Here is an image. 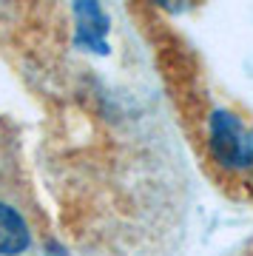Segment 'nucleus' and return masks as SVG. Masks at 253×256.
Segmentation results:
<instances>
[{
    "mask_svg": "<svg viewBox=\"0 0 253 256\" xmlns=\"http://www.w3.org/2000/svg\"><path fill=\"white\" fill-rule=\"evenodd\" d=\"M208 146L216 162L242 171L253 168V134L244 122L228 111H214L208 120Z\"/></svg>",
    "mask_w": 253,
    "mask_h": 256,
    "instance_id": "nucleus-1",
    "label": "nucleus"
},
{
    "mask_svg": "<svg viewBox=\"0 0 253 256\" xmlns=\"http://www.w3.org/2000/svg\"><path fill=\"white\" fill-rule=\"evenodd\" d=\"M32 245V230L18 210L0 202V256H20Z\"/></svg>",
    "mask_w": 253,
    "mask_h": 256,
    "instance_id": "nucleus-2",
    "label": "nucleus"
}]
</instances>
